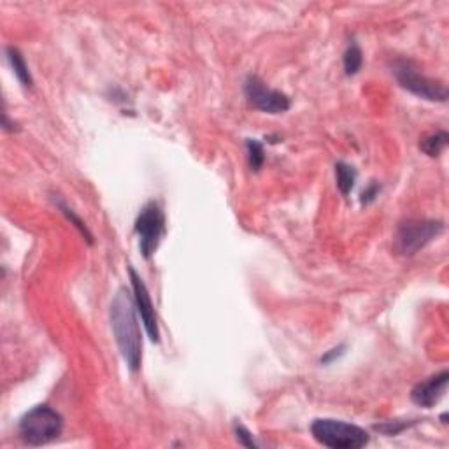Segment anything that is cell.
Instances as JSON below:
<instances>
[{"label":"cell","mask_w":449,"mask_h":449,"mask_svg":"<svg viewBox=\"0 0 449 449\" xmlns=\"http://www.w3.org/2000/svg\"><path fill=\"white\" fill-rule=\"evenodd\" d=\"M109 319L118 350L125 364L132 372H137L142 365V336L139 328L134 295L127 288H120L113 297Z\"/></svg>","instance_id":"1"},{"label":"cell","mask_w":449,"mask_h":449,"mask_svg":"<svg viewBox=\"0 0 449 449\" xmlns=\"http://www.w3.org/2000/svg\"><path fill=\"white\" fill-rule=\"evenodd\" d=\"M63 432V416L51 405H35L21 416L18 433L28 446H46Z\"/></svg>","instance_id":"2"},{"label":"cell","mask_w":449,"mask_h":449,"mask_svg":"<svg viewBox=\"0 0 449 449\" xmlns=\"http://www.w3.org/2000/svg\"><path fill=\"white\" fill-rule=\"evenodd\" d=\"M311 433L316 443L332 449H362L371 443L367 430L340 419H314Z\"/></svg>","instance_id":"3"},{"label":"cell","mask_w":449,"mask_h":449,"mask_svg":"<svg viewBox=\"0 0 449 449\" xmlns=\"http://www.w3.org/2000/svg\"><path fill=\"white\" fill-rule=\"evenodd\" d=\"M391 74L395 75L402 88L419 99L429 100V102H446L448 100V86L439 79H432L423 74L412 60H395L391 66Z\"/></svg>","instance_id":"4"},{"label":"cell","mask_w":449,"mask_h":449,"mask_svg":"<svg viewBox=\"0 0 449 449\" xmlns=\"http://www.w3.org/2000/svg\"><path fill=\"white\" fill-rule=\"evenodd\" d=\"M443 232V221L409 218L397 226L393 237V251L400 257H414L419 250L429 246Z\"/></svg>","instance_id":"5"},{"label":"cell","mask_w":449,"mask_h":449,"mask_svg":"<svg viewBox=\"0 0 449 449\" xmlns=\"http://www.w3.org/2000/svg\"><path fill=\"white\" fill-rule=\"evenodd\" d=\"M134 230L139 237V250H141L142 257L149 260L167 233V220H165V213L160 202L149 200L142 207L141 213L135 218Z\"/></svg>","instance_id":"6"},{"label":"cell","mask_w":449,"mask_h":449,"mask_svg":"<svg viewBox=\"0 0 449 449\" xmlns=\"http://www.w3.org/2000/svg\"><path fill=\"white\" fill-rule=\"evenodd\" d=\"M244 95L254 109L267 114H283L292 107V100L286 93L265 85L258 75H247L244 81Z\"/></svg>","instance_id":"7"},{"label":"cell","mask_w":449,"mask_h":449,"mask_svg":"<svg viewBox=\"0 0 449 449\" xmlns=\"http://www.w3.org/2000/svg\"><path fill=\"white\" fill-rule=\"evenodd\" d=\"M128 276H130L132 283V295H134L135 309H137L139 316H141L144 328L148 332V337L153 343H160V328H158V318L154 305L151 302V295L148 292V286L142 281L141 276L135 272L134 267H128Z\"/></svg>","instance_id":"8"},{"label":"cell","mask_w":449,"mask_h":449,"mask_svg":"<svg viewBox=\"0 0 449 449\" xmlns=\"http://www.w3.org/2000/svg\"><path fill=\"white\" fill-rule=\"evenodd\" d=\"M449 372L441 371L437 374L426 377L425 381H419L411 390V400L419 407L430 409L444 397L448 390Z\"/></svg>","instance_id":"9"},{"label":"cell","mask_w":449,"mask_h":449,"mask_svg":"<svg viewBox=\"0 0 449 449\" xmlns=\"http://www.w3.org/2000/svg\"><path fill=\"white\" fill-rule=\"evenodd\" d=\"M6 55L11 67H13L14 75L18 78V81H20L25 88H32V86H34V79H32L30 69H28L27 62H25V56L21 55L20 49L14 48V46H7Z\"/></svg>","instance_id":"10"},{"label":"cell","mask_w":449,"mask_h":449,"mask_svg":"<svg viewBox=\"0 0 449 449\" xmlns=\"http://www.w3.org/2000/svg\"><path fill=\"white\" fill-rule=\"evenodd\" d=\"M449 144V134L444 130L432 132V134H426L419 139V149L425 154H429L430 158H437L443 154V151L448 148Z\"/></svg>","instance_id":"11"},{"label":"cell","mask_w":449,"mask_h":449,"mask_svg":"<svg viewBox=\"0 0 449 449\" xmlns=\"http://www.w3.org/2000/svg\"><path fill=\"white\" fill-rule=\"evenodd\" d=\"M336 178H337V188L344 197L350 195L351 190L355 188L357 183L358 172L353 165L346 164V161H337L336 164Z\"/></svg>","instance_id":"12"},{"label":"cell","mask_w":449,"mask_h":449,"mask_svg":"<svg viewBox=\"0 0 449 449\" xmlns=\"http://www.w3.org/2000/svg\"><path fill=\"white\" fill-rule=\"evenodd\" d=\"M343 62L346 75H355L360 73L362 66H364V53H362L360 46H358L357 42H351V44L347 46V49L344 51Z\"/></svg>","instance_id":"13"},{"label":"cell","mask_w":449,"mask_h":449,"mask_svg":"<svg viewBox=\"0 0 449 449\" xmlns=\"http://www.w3.org/2000/svg\"><path fill=\"white\" fill-rule=\"evenodd\" d=\"M246 149H247V164H250V168L251 171L258 172L265 161L264 144H262L260 141H257V139H247Z\"/></svg>","instance_id":"14"},{"label":"cell","mask_w":449,"mask_h":449,"mask_svg":"<svg viewBox=\"0 0 449 449\" xmlns=\"http://www.w3.org/2000/svg\"><path fill=\"white\" fill-rule=\"evenodd\" d=\"M59 207H60V211H62V213L66 214L67 220H69L70 223H73V225L75 226V228H78L79 232H81V235L85 237L86 240H88V244H93V235H92V232H90V230H88V226H86L85 221H82L81 218H79L78 214L74 213V209H70V207L67 206V204L60 202V200H59Z\"/></svg>","instance_id":"15"},{"label":"cell","mask_w":449,"mask_h":449,"mask_svg":"<svg viewBox=\"0 0 449 449\" xmlns=\"http://www.w3.org/2000/svg\"><path fill=\"white\" fill-rule=\"evenodd\" d=\"M414 423L416 422H386V423H381V425H376L374 430L384 433V436L388 437H393V436H398L400 432H404L405 429L412 426Z\"/></svg>","instance_id":"16"},{"label":"cell","mask_w":449,"mask_h":449,"mask_svg":"<svg viewBox=\"0 0 449 449\" xmlns=\"http://www.w3.org/2000/svg\"><path fill=\"white\" fill-rule=\"evenodd\" d=\"M233 433H235V439L240 446L253 448V449L258 448V443L254 441L253 433H251L246 426L240 425V423H235V425H233Z\"/></svg>","instance_id":"17"},{"label":"cell","mask_w":449,"mask_h":449,"mask_svg":"<svg viewBox=\"0 0 449 449\" xmlns=\"http://www.w3.org/2000/svg\"><path fill=\"white\" fill-rule=\"evenodd\" d=\"M379 193H381V185H379V183H376V181L369 183L367 188H365L364 192H362V197H360L362 206H369V204L374 202L377 197H379Z\"/></svg>","instance_id":"18"},{"label":"cell","mask_w":449,"mask_h":449,"mask_svg":"<svg viewBox=\"0 0 449 449\" xmlns=\"http://www.w3.org/2000/svg\"><path fill=\"white\" fill-rule=\"evenodd\" d=\"M346 344H339V346H336V347H332V350L330 351H326L325 355H323L321 357V365H330V364H333V362L336 360H339L340 357H343L344 353H346Z\"/></svg>","instance_id":"19"}]
</instances>
